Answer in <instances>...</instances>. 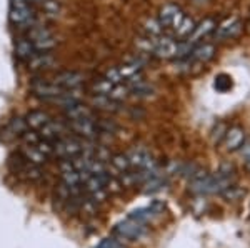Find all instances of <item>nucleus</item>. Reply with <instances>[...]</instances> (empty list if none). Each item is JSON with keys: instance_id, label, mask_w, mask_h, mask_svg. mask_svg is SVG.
Masks as SVG:
<instances>
[{"instance_id": "4468645a", "label": "nucleus", "mask_w": 250, "mask_h": 248, "mask_svg": "<svg viewBox=\"0 0 250 248\" xmlns=\"http://www.w3.org/2000/svg\"><path fill=\"white\" fill-rule=\"evenodd\" d=\"M177 43L170 38H159L157 42H154V50L157 52L159 57H172L177 54Z\"/></svg>"}, {"instance_id": "a211bd4d", "label": "nucleus", "mask_w": 250, "mask_h": 248, "mask_svg": "<svg viewBox=\"0 0 250 248\" xmlns=\"http://www.w3.org/2000/svg\"><path fill=\"white\" fill-rule=\"evenodd\" d=\"M94 92L95 95H105V97H108V94H110V90L114 89V83L110 82V80H107L105 77L104 78H99L94 82Z\"/></svg>"}, {"instance_id": "aec40b11", "label": "nucleus", "mask_w": 250, "mask_h": 248, "mask_svg": "<svg viewBox=\"0 0 250 248\" xmlns=\"http://www.w3.org/2000/svg\"><path fill=\"white\" fill-rule=\"evenodd\" d=\"M110 163H112V167L119 172H128V169H130V162H128L127 155H114V157L110 158Z\"/></svg>"}, {"instance_id": "4be33fe9", "label": "nucleus", "mask_w": 250, "mask_h": 248, "mask_svg": "<svg viewBox=\"0 0 250 248\" xmlns=\"http://www.w3.org/2000/svg\"><path fill=\"white\" fill-rule=\"evenodd\" d=\"M42 9L45 10V14L52 19L59 17V14H60V5H59L57 0H43Z\"/></svg>"}, {"instance_id": "dca6fc26", "label": "nucleus", "mask_w": 250, "mask_h": 248, "mask_svg": "<svg viewBox=\"0 0 250 248\" xmlns=\"http://www.w3.org/2000/svg\"><path fill=\"white\" fill-rule=\"evenodd\" d=\"M92 103L97 107V109H102L107 112H115L117 110V102L112 100L110 97H105V95H95L92 98Z\"/></svg>"}, {"instance_id": "ddd939ff", "label": "nucleus", "mask_w": 250, "mask_h": 248, "mask_svg": "<svg viewBox=\"0 0 250 248\" xmlns=\"http://www.w3.org/2000/svg\"><path fill=\"white\" fill-rule=\"evenodd\" d=\"M182 19V14H180L179 7L175 5H165L162 12H160V20L159 22L162 25H173L175 27L179 23V20Z\"/></svg>"}, {"instance_id": "20e7f679", "label": "nucleus", "mask_w": 250, "mask_h": 248, "mask_svg": "<svg viewBox=\"0 0 250 248\" xmlns=\"http://www.w3.org/2000/svg\"><path fill=\"white\" fill-rule=\"evenodd\" d=\"M68 129L79 135V137H83L85 140H95L99 137V127H97V122L94 117H85V118H77V120H70L67 122Z\"/></svg>"}, {"instance_id": "393cba45", "label": "nucleus", "mask_w": 250, "mask_h": 248, "mask_svg": "<svg viewBox=\"0 0 250 248\" xmlns=\"http://www.w3.org/2000/svg\"><path fill=\"white\" fill-rule=\"evenodd\" d=\"M20 138L23 140V143H25V145H37L39 140H40V134H37V132L29 129V130H25L22 135H20Z\"/></svg>"}, {"instance_id": "a878e982", "label": "nucleus", "mask_w": 250, "mask_h": 248, "mask_svg": "<svg viewBox=\"0 0 250 248\" xmlns=\"http://www.w3.org/2000/svg\"><path fill=\"white\" fill-rule=\"evenodd\" d=\"M242 138H244V135H242L240 130H232L230 134H229V137H227L229 149H235V147H239L240 142H242Z\"/></svg>"}, {"instance_id": "6e6552de", "label": "nucleus", "mask_w": 250, "mask_h": 248, "mask_svg": "<svg viewBox=\"0 0 250 248\" xmlns=\"http://www.w3.org/2000/svg\"><path fill=\"white\" fill-rule=\"evenodd\" d=\"M63 115H65L67 122H70V120H77V118L94 117L92 110L88 109L85 103H82V102H77V103H74V105L63 109Z\"/></svg>"}, {"instance_id": "5701e85b", "label": "nucleus", "mask_w": 250, "mask_h": 248, "mask_svg": "<svg viewBox=\"0 0 250 248\" xmlns=\"http://www.w3.org/2000/svg\"><path fill=\"white\" fill-rule=\"evenodd\" d=\"M213 55V47L212 45H202L193 52V58L199 60V62H205Z\"/></svg>"}, {"instance_id": "b1692460", "label": "nucleus", "mask_w": 250, "mask_h": 248, "mask_svg": "<svg viewBox=\"0 0 250 248\" xmlns=\"http://www.w3.org/2000/svg\"><path fill=\"white\" fill-rule=\"evenodd\" d=\"M212 25H213V23L210 22V20H205V22L200 23L197 29H193L195 32H193V35H192V42H197L200 37H204L205 34H208V32L212 30Z\"/></svg>"}, {"instance_id": "bb28decb", "label": "nucleus", "mask_w": 250, "mask_h": 248, "mask_svg": "<svg viewBox=\"0 0 250 248\" xmlns=\"http://www.w3.org/2000/svg\"><path fill=\"white\" fill-rule=\"evenodd\" d=\"M237 30H239V25H237V23L227 22V23H224V25H222L220 29H219V37H229V35L235 34Z\"/></svg>"}, {"instance_id": "f3484780", "label": "nucleus", "mask_w": 250, "mask_h": 248, "mask_svg": "<svg viewBox=\"0 0 250 248\" xmlns=\"http://www.w3.org/2000/svg\"><path fill=\"white\" fill-rule=\"evenodd\" d=\"M25 130H29V125H27V122H25V118H12L10 120V123H9V132L14 137H20V135L23 134Z\"/></svg>"}, {"instance_id": "7ed1b4c3", "label": "nucleus", "mask_w": 250, "mask_h": 248, "mask_svg": "<svg viewBox=\"0 0 250 248\" xmlns=\"http://www.w3.org/2000/svg\"><path fill=\"white\" fill-rule=\"evenodd\" d=\"M145 229L144 223L137 222L132 217L122 220V222H119L115 225V233L119 235L120 238L124 240H130V242H137V240H140L145 235Z\"/></svg>"}, {"instance_id": "6ab92c4d", "label": "nucleus", "mask_w": 250, "mask_h": 248, "mask_svg": "<svg viewBox=\"0 0 250 248\" xmlns=\"http://www.w3.org/2000/svg\"><path fill=\"white\" fill-rule=\"evenodd\" d=\"M195 29L193 27V22L190 19H187V17H184L182 15V19L179 20V23L175 25V30H177V34L180 35V37H185V35H190V32Z\"/></svg>"}, {"instance_id": "39448f33", "label": "nucleus", "mask_w": 250, "mask_h": 248, "mask_svg": "<svg viewBox=\"0 0 250 248\" xmlns=\"http://www.w3.org/2000/svg\"><path fill=\"white\" fill-rule=\"evenodd\" d=\"M62 90H63L62 87H59L54 80H35V82L32 83V92H34V95L45 100V102H50L52 98H55Z\"/></svg>"}, {"instance_id": "cd10ccee", "label": "nucleus", "mask_w": 250, "mask_h": 248, "mask_svg": "<svg viewBox=\"0 0 250 248\" xmlns=\"http://www.w3.org/2000/svg\"><path fill=\"white\" fill-rule=\"evenodd\" d=\"M95 248H124V245L117 238L108 237V238H104L102 242H100Z\"/></svg>"}, {"instance_id": "423d86ee", "label": "nucleus", "mask_w": 250, "mask_h": 248, "mask_svg": "<svg viewBox=\"0 0 250 248\" xmlns=\"http://www.w3.org/2000/svg\"><path fill=\"white\" fill-rule=\"evenodd\" d=\"M39 134L42 138L50 140V142H57V140L70 135V129H68V125H63L62 122H57V120L50 118L45 125L39 130Z\"/></svg>"}, {"instance_id": "7c9ffc66", "label": "nucleus", "mask_w": 250, "mask_h": 248, "mask_svg": "<svg viewBox=\"0 0 250 248\" xmlns=\"http://www.w3.org/2000/svg\"><path fill=\"white\" fill-rule=\"evenodd\" d=\"M197 2H204V0H197Z\"/></svg>"}, {"instance_id": "f03ea898", "label": "nucleus", "mask_w": 250, "mask_h": 248, "mask_svg": "<svg viewBox=\"0 0 250 248\" xmlns=\"http://www.w3.org/2000/svg\"><path fill=\"white\" fill-rule=\"evenodd\" d=\"M54 147H55V157H59L60 160L62 158H68L72 160L74 157H77V155L82 153L83 150V142L75 137H70V135H67V137L57 140V142H54Z\"/></svg>"}, {"instance_id": "c756f323", "label": "nucleus", "mask_w": 250, "mask_h": 248, "mask_svg": "<svg viewBox=\"0 0 250 248\" xmlns=\"http://www.w3.org/2000/svg\"><path fill=\"white\" fill-rule=\"evenodd\" d=\"M242 155H244V157L247 158L249 162H250V145H247V147H245L244 150H242Z\"/></svg>"}, {"instance_id": "c85d7f7f", "label": "nucleus", "mask_w": 250, "mask_h": 248, "mask_svg": "<svg viewBox=\"0 0 250 248\" xmlns=\"http://www.w3.org/2000/svg\"><path fill=\"white\" fill-rule=\"evenodd\" d=\"M147 32L150 37H157L162 32V23L157 20H150V22H147Z\"/></svg>"}, {"instance_id": "f257e3e1", "label": "nucleus", "mask_w": 250, "mask_h": 248, "mask_svg": "<svg viewBox=\"0 0 250 248\" xmlns=\"http://www.w3.org/2000/svg\"><path fill=\"white\" fill-rule=\"evenodd\" d=\"M10 22L17 27H30L35 23V12L30 0H10Z\"/></svg>"}, {"instance_id": "9b49d317", "label": "nucleus", "mask_w": 250, "mask_h": 248, "mask_svg": "<svg viewBox=\"0 0 250 248\" xmlns=\"http://www.w3.org/2000/svg\"><path fill=\"white\" fill-rule=\"evenodd\" d=\"M20 153H22L23 157H25L27 162L34 163V165H39V167L45 165L47 160H48L45 155H43L42 152H40L35 145H23V149L20 150Z\"/></svg>"}, {"instance_id": "2eb2a0df", "label": "nucleus", "mask_w": 250, "mask_h": 248, "mask_svg": "<svg viewBox=\"0 0 250 248\" xmlns=\"http://www.w3.org/2000/svg\"><path fill=\"white\" fill-rule=\"evenodd\" d=\"M72 191H70V187H67L65 183L60 182L57 190H55V195H54V210L57 211H62L63 207H65L67 200L70 198Z\"/></svg>"}, {"instance_id": "412c9836", "label": "nucleus", "mask_w": 250, "mask_h": 248, "mask_svg": "<svg viewBox=\"0 0 250 248\" xmlns=\"http://www.w3.org/2000/svg\"><path fill=\"white\" fill-rule=\"evenodd\" d=\"M35 147H37V149L42 152V153L45 155L47 158L55 157V147H54V142H50V140H45V138L40 137L39 143Z\"/></svg>"}, {"instance_id": "9d476101", "label": "nucleus", "mask_w": 250, "mask_h": 248, "mask_svg": "<svg viewBox=\"0 0 250 248\" xmlns=\"http://www.w3.org/2000/svg\"><path fill=\"white\" fill-rule=\"evenodd\" d=\"M54 63H55V58L52 57L48 52H37V54L29 60L30 69H34V70L50 69V67H54Z\"/></svg>"}, {"instance_id": "0eeeda50", "label": "nucleus", "mask_w": 250, "mask_h": 248, "mask_svg": "<svg viewBox=\"0 0 250 248\" xmlns=\"http://www.w3.org/2000/svg\"><path fill=\"white\" fill-rule=\"evenodd\" d=\"M54 82L57 83L59 87H62V89H79L83 83V75L80 74V72L63 70L55 75Z\"/></svg>"}, {"instance_id": "1a4fd4ad", "label": "nucleus", "mask_w": 250, "mask_h": 248, "mask_svg": "<svg viewBox=\"0 0 250 248\" xmlns=\"http://www.w3.org/2000/svg\"><path fill=\"white\" fill-rule=\"evenodd\" d=\"M35 54H37V50H35V47L30 38H19L17 40V43H15V55H17L20 60L29 62Z\"/></svg>"}, {"instance_id": "f8f14e48", "label": "nucleus", "mask_w": 250, "mask_h": 248, "mask_svg": "<svg viewBox=\"0 0 250 248\" xmlns=\"http://www.w3.org/2000/svg\"><path fill=\"white\" fill-rule=\"evenodd\" d=\"M48 120H50V115L43 110H32L25 117V122H27V125H29V129H34V130H40Z\"/></svg>"}]
</instances>
